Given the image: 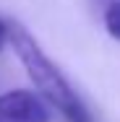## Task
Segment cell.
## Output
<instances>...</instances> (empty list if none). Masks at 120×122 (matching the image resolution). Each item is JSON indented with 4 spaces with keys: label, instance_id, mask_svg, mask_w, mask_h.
I'll use <instances>...</instances> for the list:
<instances>
[{
    "label": "cell",
    "instance_id": "cell-1",
    "mask_svg": "<svg viewBox=\"0 0 120 122\" xmlns=\"http://www.w3.org/2000/svg\"><path fill=\"white\" fill-rule=\"evenodd\" d=\"M8 39H11L13 52L18 55L21 65L26 68L31 83L37 86V91L47 99L65 120L68 122H91L89 109L84 107V101L73 91V86L65 81L60 68L42 52V47L34 42V36L24 26H18V24L8 26Z\"/></svg>",
    "mask_w": 120,
    "mask_h": 122
},
{
    "label": "cell",
    "instance_id": "cell-2",
    "mask_svg": "<svg viewBox=\"0 0 120 122\" xmlns=\"http://www.w3.org/2000/svg\"><path fill=\"white\" fill-rule=\"evenodd\" d=\"M0 122H50V112L39 96L18 88L0 94Z\"/></svg>",
    "mask_w": 120,
    "mask_h": 122
},
{
    "label": "cell",
    "instance_id": "cell-3",
    "mask_svg": "<svg viewBox=\"0 0 120 122\" xmlns=\"http://www.w3.org/2000/svg\"><path fill=\"white\" fill-rule=\"evenodd\" d=\"M104 26H107V31L120 42V0H112V3L107 5V10H104Z\"/></svg>",
    "mask_w": 120,
    "mask_h": 122
},
{
    "label": "cell",
    "instance_id": "cell-4",
    "mask_svg": "<svg viewBox=\"0 0 120 122\" xmlns=\"http://www.w3.org/2000/svg\"><path fill=\"white\" fill-rule=\"evenodd\" d=\"M5 39H8V24L0 21V49H3V44H5Z\"/></svg>",
    "mask_w": 120,
    "mask_h": 122
}]
</instances>
